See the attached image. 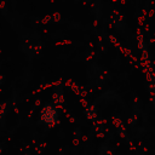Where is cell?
<instances>
[{
	"instance_id": "obj_1",
	"label": "cell",
	"mask_w": 155,
	"mask_h": 155,
	"mask_svg": "<svg viewBox=\"0 0 155 155\" xmlns=\"http://www.w3.org/2000/svg\"><path fill=\"white\" fill-rule=\"evenodd\" d=\"M40 121L48 125L53 121H58V111L51 103H46L40 113Z\"/></svg>"
},
{
	"instance_id": "obj_8",
	"label": "cell",
	"mask_w": 155,
	"mask_h": 155,
	"mask_svg": "<svg viewBox=\"0 0 155 155\" xmlns=\"http://www.w3.org/2000/svg\"><path fill=\"white\" fill-rule=\"evenodd\" d=\"M5 114H6V110H4V109H0V120H2V119H4Z\"/></svg>"
},
{
	"instance_id": "obj_10",
	"label": "cell",
	"mask_w": 155,
	"mask_h": 155,
	"mask_svg": "<svg viewBox=\"0 0 155 155\" xmlns=\"http://www.w3.org/2000/svg\"><path fill=\"white\" fill-rule=\"evenodd\" d=\"M23 155H31V153H30V151H24Z\"/></svg>"
},
{
	"instance_id": "obj_13",
	"label": "cell",
	"mask_w": 155,
	"mask_h": 155,
	"mask_svg": "<svg viewBox=\"0 0 155 155\" xmlns=\"http://www.w3.org/2000/svg\"><path fill=\"white\" fill-rule=\"evenodd\" d=\"M0 53H1V50H0Z\"/></svg>"
},
{
	"instance_id": "obj_11",
	"label": "cell",
	"mask_w": 155,
	"mask_h": 155,
	"mask_svg": "<svg viewBox=\"0 0 155 155\" xmlns=\"http://www.w3.org/2000/svg\"><path fill=\"white\" fill-rule=\"evenodd\" d=\"M74 144H75V145H76V144H79V139H76V138H75V139H74Z\"/></svg>"
},
{
	"instance_id": "obj_9",
	"label": "cell",
	"mask_w": 155,
	"mask_h": 155,
	"mask_svg": "<svg viewBox=\"0 0 155 155\" xmlns=\"http://www.w3.org/2000/svg\"><path fill=\"white\" fill-rule=\"evenodd\" d=\"M2 81H4V75H0V85L2 84Z\"/></svg>"
},
{
	"instance_id": "obj_6",
	"label": "cell",
	"mask_w": 155,
	"mask_h": 155,
	"mask_svg": "<svg viewBox=\"0 0 155 155\" xmlns=\"http://www.w3.org/2000/svg\"><path fill=\"white\" fill-rule=\"evenodd\" d=\"M52 21H53V22H59V21H61V15H59L58 12L53 13V15H52Z\"/></svg>"
},
{
	"instance_id": "obj_12",
	"label": "cell",
	"mask_w": 155,
	"mask_h": 155,
	"mask_svg": "<svg viewBox=\"0 0 155 155\" xmlns=\"http://www.w3.org/2000/svg\"><path fill=\"white\" fill-rule=\"evenodd\" d=\"M1 151H2V149H1V144H0V154H1Z\"/></svg>"
},
{
	"instance_id": "obj_7",
	"label": "cell",
	"mask_w": 155,
	"mask_h": 155,
	"mask_svg": "<svg viewBox=\"0 0 155 155\" xmlns=\"http://www.w3.org/2000/svg\"><path fill=\"white\" fill-rule=\"evenodd\" d=\"M51 21H52V16H46L41 22L42 23H47V22H51Z\"/></svg>"
},
{
	"instance_id": "obj_3",
	"label": "cell",
	"mask_w": 155,
	"mask_h": 155,
	"mask_svg": "<svg viewBox=\"0 0 155 155\" xmlns=\"http://www.w3.org/2000/svg\"><path fill=\"white\" fill-rule=\"evenodd\" d=\"M63 94V92H62V88H56L54 90V92L52 93V101H53V103L54 104H59V98H61V96Z\"/></svg>"
},
{
	"instance_id": "obj_5",
	"label": "cell",
	"mask_w": 155,
	"mask_h": 155,
	"mask_svg": "<svg viewBox=\"0 0 155 155\" xmlns=\"http://www.w3.org/2000/svg\"><path fill=\"white\" fill-rule=\"evenodd\" d=\"M41 42H38V44H35V46H34V53L35 54H39L40 52H41Z\"/></svg>"
},
{
	"instance_id": "obj_4",
	"label": "cell",
	"mask_w": 155,
	"mask_h": 155,
	"mask_svg": "<svg viewBox=\"0 0 155 155\" xmlns=\"http://www.w3.org/2000/svg\"><path fill=\"white\" fill-rule=\"evenodd\" d=\"M46 148H47V143H46V142H40V143L36 144L35 150H36V153H42Z\"/></svg>"
},
{
	"instance_id": "obj_2",
	"label": "cell",
	"mask_w": 155,
	"mask_h": 155,
	"mask_svg": "<svg viewBox=\"0 0 155 155\" xmlns=\"http://www.w3.org/2000/svg\"><path fill=\"white\" fill-rule=\"evenodd\" d=\"M85 115H86V117H87L88 120H92V121L97 120V117H98V113H97L96 107H94V105L88 107V108L85 110Z\"/></svg>"
}]
</instances>
